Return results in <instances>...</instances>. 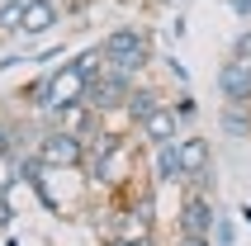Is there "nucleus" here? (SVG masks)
Segmentation results:
<instances>
[{
  "instance_id": "1",
  "label": "nucleus",
  "mask_w": 251,
  "mask_h": 246,
  "mask_svg": "<svg viewBox=\"0 0 251 246\" xmlns=\"http://www.w3.org/2000/svg\"><path fill=\"white\" fill-rule=\"evenodd\" d=\"M100 52H104V67L124 71V76H138V71L152 67V38L138 24H124V28H114V33H104Z\"/></svg>"
},
{
  "instance_id": "2",
  "label": "nucleus",
  "mask_w": 251,
  "mask_h": 246,
  "mask_svg": "<svg viewBox=\"0 0 251 246\" xmlns=\"http://www.w3.org/2000/svg\"><path fill=\"white\" fill-rule=\"evenodd\" d=\"M33 151L43 156L48 171H81L85 156H90V142L76 137V133H62V128H43V137H38Z\"/></svg>"
},
{
  "instance_id": "3",
  "label": "nucleus",
  "mask_w": 251,
  "mask_h": 246,
  "mask_svg": "<svg viewBox=\"0 0 251 246\" xmlns=\"http://www.w3.org/2000/svg\"><path fill=\"white\" fill-rule=\"evenodd\" d=\"M133 85H138V76H124V71H104L100 81H90V90H85V104L104 119V114H124L128 95H133Z\"/></svg>"
},
{
  "instance_id": "4",
  "label": "nucleus",
  "mask_w": 251,
  "mask_h": 246,
  "mask_svg": "<svg viewBox=\"0 0 251 246\" xmlns=\"http://www.w3.org/2000/svg\"><path fill=\"white\" fill-rule=\"evenodd\" d=\"M85 90H90V76H85L76 62L48 71V119H52L57 109H67V104H85Z\"/></svg>"
},
{
  "instance_id": "5",
  "label": "nucleus",
  "mask_w": 251,
  "mask_h": 246,
  "mask_svg": "<svg viewBox=\"0 0 251 246\" xmlns=\"http://www.w3.org/2000/svg\"><path fill=\"white\" fill-rule=\"evenodd\" d=\"M218 204H213V194H185L180 199V213H176V232H190V237H213L218 227Z\"/></svg>"
},
{
  "instance_id": "6",
  "label": "nucleus",
  "mask_w": 251,
  "mask_h": 246,
  "mask_svg": "<svg viewBox=\"0 0 251 246\" xmlns=\"http://www.w3.org/2000/svg\"><path fill=\"white\" fill-rule=\"evenodd\" d=\"M138 142L147 151H152V147H166V142H180V114L171 109V99L156 114H147V119L138 123Z\"/></svg>"
},
{
  "instance_id": "7",
  "label": "nucleus",
  "mask_w": 251,
  "mask_h": 246,
  "mask_svg": "<svg viewBox=\"0 0 251 246\" xmlns=\"http://www.w3.org/2000/svg\"><path fill=\"white\" fill-rule=\"evenodd\" d=\"M218 95H223V104H251V62L227 57L218 67Z\"/></svg>"
},
{
  "instance_id": "8",
  "label": "nucleus",
  "mask_w": 251,
  "mask_h": 246,
  "mask_svg": "<svg viewBox=\"0 0 251 246\" xmlns=\"http://www.w3.org/2000/svg\"><path fill=\"white\" fill-rule=\"evenodd\" d=\"M176 147H180V161H185V185L213 171V142H209L204 133H180Z\"/></svg>"
},
{
  "instance_id": "9",
  "label": "nucleus",
  "mask_w": 251,
  "mask_h": 246,
  "mask_svg": "<svg viewBox=\"0 0 251 246\" xmlns=\"http://www.w3.org/2000/svg\"><path fill=\"white\" fill-rule=\"evenodd\" d=\"M48 128H62V133H76V137L90 142V137L104 128V119H100L90 104H67V109H57L52 119H48Z\"/></svg>"
},
{
  "instance_id": "10",
  "label": "nucleus",
  "mask_w": 251,
  "mask_h": 246,
  "mask_svg": "<svg viewBox=\"0 0 251 246\" xmlns=\"http://www.w3.org/2000/svg\"><path fill=\"white\" fill-rule=\"evenodd\" d=\"M147 166H152V185H185V161H180V147L176 142L152 147L147 151Z\"/></svg>"
},
{
  "instance_id": "11",
  "label": "nucleus",
  "mask_w": 251,
  "mask_h": 246,
  "mask_svg": "<svg viewBox=\"0 0 251 246\" xmlns=\"http://www.w3.org/2000/svg\"><path fill=\"white\" fill-rule=\"evenodd\" d=\"M57 24H62V5H57V0H28L19 33H24V38H43V33H52Z\"/></svg>"
},
{
  "instance_id": "12",
  "label": "nucleus",
  "mask_w": 251,
  "mask_h": 246,
  "mask_svg": "<svg viewBox=\"0 0 251 246\" xmlns=\"http://www.w3.org/2000/svg\"><path fill=\"white\" fill-rule=\"evenodd\" d=\"M161 104H166V95H161L156 85H133V95H128V104H124V123L138 128V123L147 119V114H156Z\"/></svg>"
},
{
  "instance_id": "13",
  "label": "nucleus",
  "mask_w": 251,
  "mask_h": 246,
  "mask_svg": "<svg viewBox=\"0 0 251 246\" xmlns=\"http://www.w3.org/2000/svg\"><path fill=\"white\" fill-rule=\"evenodd\" d=\"M223 128L232 137H251V104H223Z\"/></svg>"
},
{
  "instance_id": "14",
  "label": "nucleus",
  "mask_w": 251,
  "mask_h": 246,
  "mask_svg": "<svg viewBox=\"0 0 251 246\" xmlns=\"http://www.w3.org/2000/svg\"><path fill=\"white\" fill-rule=\"evenodd\" d=\"M24 5H28V0H0V33H19V24H24Z\"/></svg>"
},
{
  "instance_id": "15",
  "label": "nucleus",
  "mask_w": 251,
  "mask_h": 246,
  "mask_svg": "<svg viewBox=\"0 0 251 246\" xmlns=\"http://www.w3.org/2000/svg\"><path fill=\"white\" fill-rule=\"evenodd\" d=\"M14 185H19V175H14V166H10V156H5V161H0V199H5V194H10Z\"/></svg>"
},
{
  "instance_id": "16",
  "label": "nucleus",
  "mask_w": 251,
  "mask_h": 246,
  "mask_svg": "<svg viewBox=\"0 0 251 246\" xmlns=\"http://www.w3.org/2000/svg\"><path fill=\"white\" fill-rule=\"evenodd\" d=\"M5 156H14V123L0 119V161H5Z\"/></svg>"
},
{
  "instance_id": "17",
  "label": "nucleus",
  "mask_w": 251,
  "mask_h": 246,
  "mask_svg": "<svg viewBox=\"0 0 251 246\" xmlns=\"http://www.w3.org/2000/svg\"><path fill=\"white\" fill-rule=\"evenodd\" d=\"M171 109L180 114V123H190V119H195V114H199V104H195V95H180V99H176V104H171Z\"/></svg>"
},
{
  "instance_id": "18",
  "label": "nucleus",
  "mask_w": 251,
  "mask_h": 246,
  "mask_svg": "<svg viewBox=\"0 0 251 246\" xmlns=\"http://www.w3.org/2000/svg\"><path fill=\"white\" fill-rule=\"evenodd\" d=\"M232 57L251 62V28H242V33H237V43H232Z\"/></svg>"
},
{
  "instance_id": "19",
  "label": "nucleus",
  "mask_w": 251,
  "mask_h": 246,
  "mask_svg": "<svg viewBox=\"0 0 251 246\" xmlns=\"http://www.w3.org/2000/svg\"><path fill=\"white\" fill-rule=\"evenodd\" d=\"M213 237H218V246H232V237H237V227L227 218H218V227H213Z\"/></svg>"
},
{
  "instance_id": "20",
  "label": "nucleus",
  "mask_w": 251,
  "mask_h": 246,
  "mask_svg": "<svg viewBox=\"0 0 251 246\" xmlns=\"http://www.w3.org/2000/svg\"><path fill=\"white\" fill-rule=\"evenodd\" d=\"M176 246H213V237H190V232H176Z\"/></svg>"
},
{
  "instance_id": "21",
  "label": "nucleus",
  "mask_w": 251,
  "mask_h": 246,
  "mask_svg": "<svg viewBox=\"0 0 251 246\" xmlns=\"http://www.w3.org/2000/svg\"><path fill=\"white\" fill-rule=\"evenodd\" d=\"M104 246H156L152 237H138V242H128V237H104Z\"/></svg>"
},
{
  "instance_id": "22",
  "label": "nucleus",
  "mask_w": 251,
  "mask_h": 246,
  "mask_svg": "<svg viewBox=\"0 0 251 246\" xmlns=\"http://www.w3.org/2000/svg\"><path fill=\"white\" fill-rule=\"evenodd\" d=\"M232 10H237L242 19H251V0H232Z\"/></svg>"
}]
</instances>
